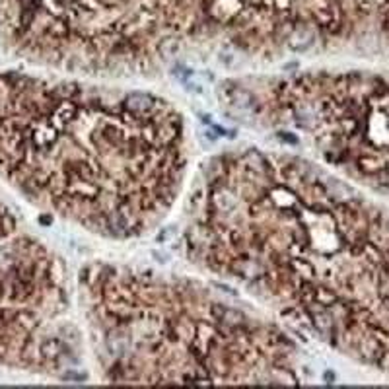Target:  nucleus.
<instances>
[{
    "label": "nucleus",
    "mask_w": 389,
    "mask_h": 389,
    "mask_svg": "<svg viewBox=\"0 0 389 389\" xmlns=\"http://www.w3.org/2000/svg\"><path fill=\"white\" fill-rule=\"evenodd\" d=\"M181 246L201 270L389 376V208L298 154L222 152L187 195Z\"/></svg>",
    "instance_id": "obj_1"
},
{
    "label": "nucleus",
    "mask_w": 389,
    "mask_h": 389,
    "mask_svg": "<svg viewBox=\"0 0 389 389\" xmlns=\"http://www.w3.org/2000/svg\"><path fill=\"white\" fill-rule=\"evenodd\" d=\"M189 160L187 119L165 98L0 74V177L94 236L121 242L154 230L177 203Z\"/></svg>",
    "instance_id": "obj_2"
},
{
    "label": "nucleus",
    "mask_w": 389,
    "mask_h": 389,
    "mask_svg": "<svg viewBox=\"0 0 389 389\" xmlns=\"http://www.w3.org/2000/svg\"><path fill=\"white\" fill-rule=\"evenodd\" d=\"M90 348L113 384H300L288 331L197 278L94 261L78 272Z\"/></svg>",
    "instance_id": "obj_3"
},
{
    "label": "nucleus",
    "mask_w": 389,
    "mask_h": 389,
    "mask_svg": "<svg viewBox=\"0 0 389 389\" xmlns=\"http://www.w3.org/2000/svg\"><path fill=\"white\" fill-rule=\"evenodd\" d=\"M226 113L302 142L333 171L389 197V72L306 70L228 80Z\"/></svg>",
    "instance_id": "obj_4"
},
{
    "label": "nucleus",
    "mask_w": 389,
    "mask_h": 389,
    "mask_svg": "<svg viewBox=\"0 0 389 389\" xmlns=\"http://www.w3.org/2000/svg\"><path fill=\"white\" fill-rule=\"evenodd\" d=\"M66 268L27 236L0 246V366L59 374L80 360Z\"/></svg>",
    "instance_id": "obj_5"
},
{
    "label": "nucleus",
    "mask_w": 389,
    "mask_h": 389,
    "mask_svg": "<svg viewBox=\"0 0 389 389\" xmlns=\"http://www.w3.org/2000/svg\"><path fill=\"white\" fill-rule=\"evenodd\" d=\"M230 27L249 55L345 49L389 59V0H232Z\"/></svg>",
    "instance_id": "obj_6"
},
{
    "label": "nucleus",
    "mask_w": 389,
    "mask_h": 389,
    "mask_svg": "<svg viewBox=\"0 0 389 389\" xmlns=\"http://www.w3.org/2000/svg\"><path fill=\"white\" fill-rule=\"evenodd\" d=\"M14 230H16V218L12 210L0 201V244L6 242Z\"/></svg>",
    "instance_id": "obj_7"
}]
</instances>
